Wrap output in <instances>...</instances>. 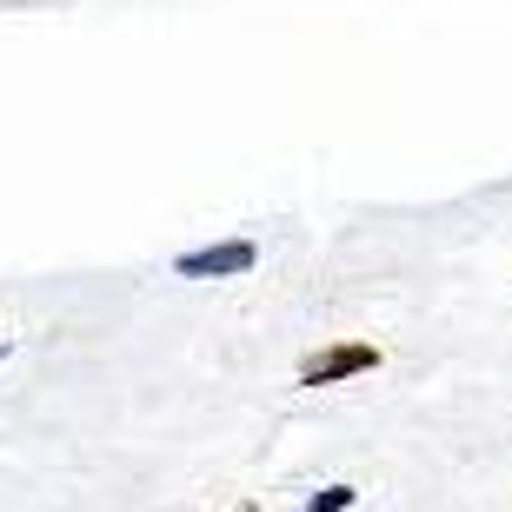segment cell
I'll return each mask as SVG.
<instances>
[{"instance_id":"6da1fadb","label":"cell","mask_w":512,"mask_h":512,"mask_svg":"<svg viewBox=\"0 0 512 512\" xmlns=\"http://www.w3.org/2000/svg\"><path fill=\"white\" fill-rule=\"evenodd\" d=\"M380 346L373 340H333V346H320V353H306L300 360V386H346V380H360V373H380Z\"/></svg>"},{"instance_id":"7a4b0ae2","label":"cell","mask_w":512,"mask_h":512,"mask_svg":"<svg viewBox=\"0 0 512 512\" xmlns=\"http://www.w3.org/2000/svg\"><path fill=\"white\" fill-rule=\"evenodd\" d=\"M253 266H260V247H253V240H220V247L173 253V273H180V280H240Z\"/></svg>"},{"instance_id":"3957f363","label":"cell","mask_w":512,"mask_h":512,"mask_svg":"<svg viewBox=\"0 0 512 512\" xmlns=\"http://www.w3.org/2000/svg\"><path fill=\"white\" fill-rule=\"evenodd\" d=\"M353 506H360V486H353V479H333V486H320L300 512H353Z\"/></svg>"},{"instance_id":"277c9868","label":"cell","mask_w":512,"mask_h":512,"mask_svg":"<svg viewBox=\"0 0 512 512\" xmlns=\"http://www.w3.org/2000/svg\"><path fill=\"white\" fill-rule=\"evenodd\" d=\"M7 353H14V340H0V366H7Z\"/></svg>"},{"instance_id":"5b68a950","label":"cell","mask_w":512,"mask_h":512,"mask_svg":"<svg viewBox=\"0 0 512 512\" xmlns=\"http://www.w3.org/2000/svg\"><path fill=\"white\" fill-rule=\"evenodd\" d=\"M233 512H260V506H233Z\"/></svg>"}]
</instances>
